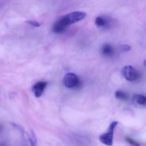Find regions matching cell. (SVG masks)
Instances as JSON below:
<instances>
[{
	"label": "cell",
	"instance_id": "obj_1",
	"mask_svg": "<svg viewBox=\"0 0 146 146\" xmlns=\"http://www.w3.org/2000/svg\"><path fill=\"white\" fill-rule=\"evenodd\" d=\"M86 13L82 11H75L64 15L57 20L53 25L52 31L56 34L65 31L68 27L84 19Z\"/></svg>",
	"mask_w": 146,
	"mask_h": 146
},
{
	"label": "cell",
	"instance_id": "obj_2",
	"mask_svg": "<svg viewBox=\"0 0 146 146\" xmlns=\"http://www.w3.org/2000/svg\"><path fill=\"white\" fill-rule=\"evenodd\" d=\"M118 122L114 121L111 123L108 131L99 136V140L101 143L108 146H112L113 144L114 131Z\"/></svg>",
	"mask_w": 146,
	"mask_h": 146
},
{
	"label": "cell",
	"instance_id": "obj_3",
	"mask_svg": "<svg viewBox=\"0 0 146 146\" xmlns=\"http://www.w3.org/2000/svg\"><path fill=\"white\" fill-rule=\"evenodd\" d=\"M63 85L68 88H73L78 86L79 83V78L75 74L69 73L66 74L63 80Z\"/></svg>",
	"mask_w": 146,
	"mask_h": 146
},
{
	"label": "cell",
	"instance_id": "obj_4",
	"mask_svg": "<svg viewBox=\"0 0 146 146\" xmlns=\"http://www.w3.org/2000/svg\"><path fill=\"white\" fill-rule=\"evenodd\" d=\"M123 76L129 81L135 80L138 76V74L135 68L131 66L124 67L122 70Z\"/></svg>",
	"mask_w": 146,
	"mask_h": 146
},
{
	"label": "cell",
	"instance_id": "obj_5",
	"mask_svg": "<svg viewBox=\"0 0 146 146\" xmlns=\"http://www.w3.org/2000/svg\"><path fill=\"white\" fill-rule=\"evenodd\" d=\"M47 84L48 83L46 82L39 81L36 82L33 85L32 90L35 97L39 98L42 96L47 86Z\"/></svg>",
	"mask_w": 146,
	"mask_h": 146
},
{
	"label": "cell",
	"instance_id": "obj_6",
	"mask_svg": "<svg viewBox=\"0 0 146 146\" xmlns=\"http://www.w3.org/2000/svg\"><path fill=\"white\" fill-rule=\"evenodd\" d=\"M111 20L103 16H98L95 20V24L97 27L108 28L111 25Z\"/></svg>",
	"mask_w": 146,
	"mask_h": 146
},
{
	"label": "cell",
	"instance_id": "obj_7",
	"mask_svg": "<svg viewBox=\"0 0 146 146\" xmlns=\"http://www.w3.org/2000/svg\"><path fill=\"white\" fill-rule=\"evenodd\" d=\"M102 53L106 56H110L114 53V49L109 44H105L102 46Z\"/></svg>",
	"mask_w": 146,
	"mask_h": 146
},
{
	"label": "cell",
	"instance_id": "obj_8",
	"mask_svg": "<svg viewBox=\"0 0 146 146\" xmlns=\"http://www.w3.org/2000/svg\"><path fill=\"white\" fill-rule=\"evenodd\" d=\"M133 100L136 104L140 105H145L146 98L145 96L142 94H135L133 96Z\"/></svg>",
	"mask_w": 146,
	"mask_h": 146
},
{
	"label": "cell",
	"instance_id": "obj_9",
	"mask_svg": "<svg viewBox=\"0 0 146 146\" xmlns=\"http://www.w3.org/2000/svg\"><path fill=\"white\" fill-rule=\"evenodd\" d=\"M115 97L117 99L123 101H127L129 99L128 95L123 91L118 90L115 92Z\"/></svg>",
	"mask_w": 146,
	"mask_h": 146
},
{
	"label": "cell",
	"instance_id": "obj_10",
	"mask_svg": "<svg viewBox=\"0 0 146 146\" xmlns=\"http://www.w3.org/2000/svg\"><path fill=\"white\" fill-rule=\"evenodd\" d=\"M29 138L31 146H37V138H36V135L32 130H31L30 132Z\"/></svg>",
	"mask_w": 146,
	"mask_h": 146
},
{
	"label": "cell",
	"instance_id": "obj_11",
	"mask_svg": "<svg viewBox=\"0 0 146 146\" xmlns=\"http://www.w3.org/2000/svg\"><path fill=\"white\" fill-rule=\"evenodd\" d=\"M11 124L13 127L17 129L19 131L21 134V136L22 137H24V134H25V130H24V129L21 126L19 125V124H16V123H11Z\"/></svg>",
	"mask_w": 146,
	"mask_h": 146
},
{
	"label": "cell",
	"instance_id": "obj_12",
	"mask_svg": "<svg viewBox=\"0 0 146 146\" xmlns=\"http://www.w3.org/2000/svg\"><path fill=\"white\" fill-rule=\"evenodd\" d=\"M126 140L128 142L129 144L133 146H140V145L137 141L132 139L130 137H127L126 138Z\"/></svg>",
	"mask_w": 146,
	"mask_h": 146
},
{
	"label": "cell",
	"instance_id": "obj_13",
	"mask_svg": "<svg viewBox=\"0 0 146 146\" xmlns=\"http://www.w3.org/2000/svg\"><path fill=\"white\" fill-rule=\"evenodd\" d=\"M27 23L35 27H39L40 26V24L38 22L35 21H27Z\"/></svg>",
	"mask_w": 146,
	"mask_h": 146
},
{
	"label": "cell",
	"instance_id": "obj_14",
	"mask_svg": "<svg viewBox=\"0 0 146 146\" xmlns=\"http://www.w3.org/2000/svg\"><path fill=\"white\" fill-rule=\"evenodd\" d=\"M131 49V47L128 45H124L122 46V50L125 52L129 51Z\"/></svg>",
	"mask_w": 146,
	"mask_h": 146
},
{
	"label": "cell",
	"instance_id": "obj_15",
	"mask_svg": "<svg viewBox=\"0 0 146 146\" xmlns=\"http://www.w3.org/2000/svg\"><path fill=\"white\" fill-rule=\"evenodd\" d=\"M3 129V127L2 124H0V133H1Z\"/></svg>",
	"mask_w": 146,
	"mask_h": 146
},
{
	"label": "cell",
	"instance_id": "obj_16",
	"mask_svg": "<svg viewBox=\"0 0 146 146\" xmlns=\"http://www.w3.org/2000/svg\"><path fill=\"white\" fill-rule=\"evenodd\" d=\"M0 146H5V145H3V144H1V145H0Z\"/></svg>",
	"mask_w": 146,
	"mask_h": 146
}]
</instances>
